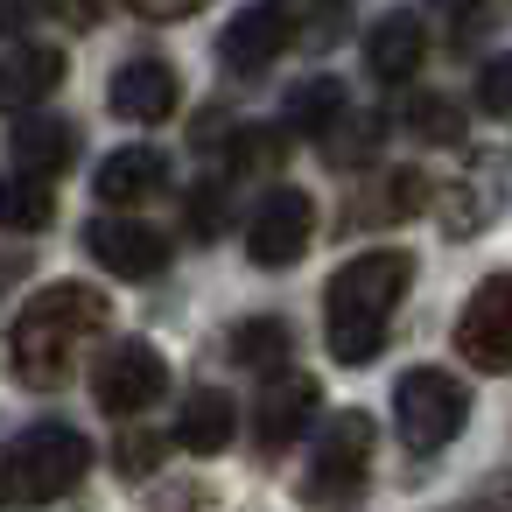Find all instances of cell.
<instances>
[{"instance_id": "obj_19", "label": "cell", "mask_w": 512, "mask_h": 512, "mask_svg": "<svg viewBox=\"0 0 512 512\" xmlns=\"http://www.w3.org/2000/svg\"><path fill=\"white\" fill-rule=\"evenodd\" d=\"M57 218V197H50V176H0V232H50Z\"/></svg>"}, {"instance_id": "obj_21", "label": "cell", "mask_w": 512, "mask_h": 512, "mask_svg": "<svg viewBox=\"0 0 512 512\" xmlns=\"http://www.w3.org/2000/svg\"><path fill=\"white\" fill-rule=\"evenodd\" d=\"M337 120H344V85H337V78H309V85H295V99H288V127H295V134L330 141Z\"/></svg>"}, {"instance_id": "obj_30", "label": "cell", "mask_w": 512, "mask_h": 512, "mask_svg": "<svg viewBox=\"0 0 512 512\" xmlns=\"http://www.w3.org/2000/svg\"><path fill=\"white\" fill-rule=\"evenodd\" d=\"M225 134H232V127H225V113H218V106H211V113H204V120H197V148H218V141H225Z\"/></svg>"}, {"instance_id": "obj_31", "label": "cell", "mask_w": 512, "mask_h": 512, "mask_svg": "<svg viewBox=\"0 0 512 512\" xmlns=\"http://www.w3.org/2000/svg\"><path fill=\"white\" fill-rule=\"evenodd\" d=\"M428 8H442V15H463V8H477V0H428Z\"/></svg>"}, {"instance_id": "obj_2", "label": "cell", "mask_w": 512, "mask_h": 512, "mask_svg": "<svg viewBox=\"0 0 512 512\" xmlns=\"http://www.w3.org/2000/svg\"><path fill=\"white\" fill-rule=\"evenodd\" d=\"M106 316H113V302H106L99 288H85V281H50V288L15 316V330H8L15 379L36 386V393L64 386L71 365H78V351L106 330Z\"/></svg>"}, {"instance_id": "obj_20", "label": "cell", "mask_w": 512, "mask_h": 512, "mask_svg": "<svg viewBox=\"0 0 512 512\" xmlns=\"http://www.w3.org/2000/svg\"><path fill=\"white\" fill-rule=\"evenodd\" d=\"M176 442L190 456H218L232 442V400L225 393H190V407L176 414Z\"/></svg>"}, {"instance_id": "obj_13", "label": "cell", "mask_w": 512, "mask_h": 512, "mask_svg": "<svg viewBox=\"0 0 512 512\" xmlns=\"http://www.w3.org/2000/svg\"><path fill=\"white\" fill-rule=\"evenodd\" d=\"M169 183V162L155 155V148H120V155H106L99 162V204H113V211H127V204H148L155 190Z\"/></svg>"}, {"instance_id": "obj_5", "label": "cell", "mask_w": 512, "mask_h": 512, "mask_svg": "<svg viewBox=\"0 0 512 512\" xmlns=\"http://www.w3.org/2000/svg\"><path fill=\"white\" fill-rule=\"evenodd\" d=\"M372 442H379V421L372 414H337L330 421V435H323V449H316V477L302 484V498H330V505H344V498H358L365 491V463H372Z\"/></svg>"}, {"instance_id": "obj_16", "label": "cell", "mask_w": 512, "mask_h": 512, "mask_svg": "<svg viewBox=\"0 0 512 512\" xmlns=\"http://www.w3.org/2000/svg\"><path fill=\"white\" fill-rule=\"evenodd\" d=\"M498 204H505L498 176H491V169H470L463 183H442V232H449V239H477V232L498 218Z\"/></svg>"}, {"instance_id": "obj_22", "label": "cell", "mask_w": 512, "mask_h": 512, "mask_svg": "<svg viewBox=\"0 0 512 512\" xmlns=\"http://www.w3.org/2000/svg\"><path fill=\"white\" fill-rule=\"evenodd\" d=\"M288 162V141L274 134V127H239L232 134V169L239 176H267V169H281Z\"/></svg>"}, {"instance_id": "obj_10", "label": "cell", "mask_w": 512, "mask_h": 512, "mask_svg": "<svg viewBox=\"0 0 512 512\" xmlns=\"http://www.w3.org/2000/svg\"><path fill=\"white\" fill-rule=\"evenodd\" d=\"M288 43H295L288 8H246V15H232V22H225L218 57H225V71L253 78V71H274V57H281Z\"/></svg>"}, {"instance_id": "obj_27", "label": "cell", "mask_w": 512, "mask_h": 512, "mask_svg": "<svg viewBox=\"0 0 512 512\" xmlns=\"http://www.w3.org/2000/svg\"><path fill=\"white\" fill-rule=\"evenodd\" d=\"M190 225H197L204 239L225 225V190H218V183H204V190H197V204H190Z\"/></svg>"}, {"instance_id": "obj_9", "label": "cell", "mask_w": 512, "mask_h": 512, "mask_svg": "<svg viewBox=\"0 0 512 512\" xmlns=\"http://www.w3.org/2000/svg\"><path fill=\"white\" fill-rule=\"evenodd\" d=\"M85 253L106 274H120V281H148V274L169 267V239L155 225H134V218H92L85 225Z\"/></svg>"}, {"instance_id": "obj_25", "label": "cell", "mask_w": 512, "mask_h": 512, "mask_svg": "<svg viewBox=\"0 0 512 512\" xmlns=\"http://www.w3.org/2000/svg\"><path fill=\"white\" fill-rule=\"evenodd\" d=\"M477 106H484V113H512V57H491V64H484Z\"/></svg>"}, {"instance_id": "obj_28", "label": "cell", "mask_w": 512, "mask_h": 512, "mask_svg": "<svg viewBox=\"0 0 512 512\" xmlns=\"http://www.w3.org/2000/svg\"><path fill=\"white\" fill-rule=\"evenodd\" d=\"M127 8H134L141 22H183V15L211 8V0H127Z\"/></svg>"}, {"instance_id": "obj_3", "label": "cell", "mask_w": 512, "mask_h": 512, "mask_svg": "<svg viewBox=\"0 0 512 512\" xmlns=\"http://www.w3.org/2000/svg\"><path fill=\"white\" fill-rule=\"evenodd\" d=\"M92 477V442L71 421H36L0 456V491L8 498H71Z\"/></svg>"}, {"instance_id": "obj_18", "label": "cell", "mask_w": 512, "mask_h": 512, "mask_svg": "<svg viewBox=\"0 0 512 512\" xmlns=\"http://www.w3.org/2000/svg\"><path fill=\"white\" fill-rule=\"evenodd\" d=\"M71 155H78V127L71 120H22L15 127V169H29V176H57V169H71Z\"/></svg>"}, {"instance_id": "obj_29", "label": "cell", "mask_w": 512, "mask_h": 512, "mask_svg": "<svg viewBox=\"0 0 512 512\" xmlns=\"http://www.w3.org/2000/svg\"><path fill=\"white\" fill-rule=\"evenodd\" d=\"M43 0H0V29H29Z\"/></svg>"}, {"instance_id": "obj_23", "label": "cell", "mask_w": 512, "mask_h": 512, "mask_svg": "<svg viewBox=\"0 0 512 512\" xmlns=\"http://www.w3.org/2000/svg\"><path fill=\"white\" fill-rule=\"evenodd\" d=\"M281 351H288V323L281 316H253V323L232 330V358L239 365H267V358L281 365Z\"/></svg>"}, {"instance_id": "obj_14", "label": "cell", "mask_w": 512, "mask_h": 512, "mask_svg": "<svg viewBox=\"0 0 512 512\" xmlns=\"http://www.w3.org/2000/svg\"><path fill=\"white\" fill-rule=\"evenodd\" d=\"M309 414H316V379H309V372L267 379V393H260V442H267V449H288V442L309 428Z\"/></svg>"}, {"instance_id": "obj_6", "label": "cell", "mask_w": 512, "mask_h": 512, "mask_svg": "<svg viewBox=\"0 0 512 512\" xmlns=\"http://www.w3.org/2000/svg\"><path fill=\"white\" fill-rule=\"evenodd\" d=\"M92 393H99V407H106V414H141V407H155V400L169 393V365H162V351H155V344L127 337V344H113V351L99 358Z\"/></svg>"}, {"instance_id": "obj_4", "label": "cell", "mask_w": 512, "mask_h": 512, "mask_svg": "<svg viewBox=\"0 0 512 512\" xmlns=\"http://www.w3.org/2000/svg\"><path fill=\"white\" fill-rule=\"evenodd\" d=\"M463 421H470V386H463L456 372H442V365H414V372L393 386V428H400V442H407L414 456L456 442Z\"/></svg>"}, {"instance_id": "obj_11", "label": "cell", "mask_w": 512, "mask_h": 512, "mask_svg": "<svg viewBox=\"0 0 512 512\" xmlns=\"http://www.w3.org/2000/svg\"><path fill=\"white\" fill-rule=\"evenodd\" d=\"M176 106H183V85H176V71H169L162 57H134V64H120V78H113V113H120V120H134V127H162Z\"/></svg>"}, {"instance_id": "obj_8", "label": "cell", "mask_w": 512, "mask_h": 512, "mask_svg": "<svg viewBox=\"0 0 512 512\" xmlns=\"http://www.w3.org/2000/svg\"><path fill=\"white\" fill-rule=\"evenodd\" d=\"M309 239H316V204H309L302 190H274V197L253 211V225H246L253 267H295V260L309 253Z\"/></svg>"}, {"instance_id": "obj_1", "label": "cell", "mask_w": 512, "mask_h": 512, "mask_svg": "<svg viewBox=\"0 0 512 512\" xmlns=\"http://www.w3.org/2000/svg\"><path fill=\"white\" fill-rule=\"evenodd\" d=\"M414 281V253L400 246H379V253H358L330 274L323 288V337H330V358L337 365H372L386 351V330H393V309Z\"/></svg>"}, {"instance_id": "obj_15", "label": "cell", "mask_w": 512, "mask_h": 512, "mask_svg": "<svg viewBox=\"0 0 512 512\" xmlns=\"http://www.w3.org/2000/svg\"><path fill=\"white\" fill-rule=\"evenodd\" d=\"M64 85V50H15L0 57V113H29Z\"/></svg>"}, {"instance_id": "obj_26", "label": "cell", "mask_w": 512, "mask_h": 512, "mask_svg": "<svg viewBox=\"0 0 512 512\" xmlns=\"http://www.w3.org/2000/svg\"><path fill=\"white\" fill-rule=\"evenodd\" d=\"M113 456H120V470H127V477H148V470H155V456H162V435H141V428H134V435H120V449H113Z\"/></svg>"}, {"instance_id": "obj_17", "label": "cell", "mask_w": 512, "mask_h": 512, "mask_svg": "<svg viewBox=\"0 0 512 512\" xmlns=\"http://www.w3.org/2000/svg\"><path fill=\"white\" fill-rule=\"evenodd\" d=\"M428 176L421 169H386L365 197H358V225H407L414 211H428Z\"/></svg>"}, {"instance_id": "obj_7", "label": "cell", "mask_w": 512, "mask_h": 512, "mask_svg": "<svg viewBox=\"0 0 512 512\" xmlns=\"http://www.w3.org/2000/svg\"><path fill=\"white\" fill-rule=\"evenodd\" d=\"M456 351L477 372H512V274H491L456 316Z\"/></svg>"}, {"instance_id": "obj_12", "label": "cell", "mask_w": 512, "mask_h": 512, "mask_svg": "<svg viewBox=\"0 0 512 512\" xmlns=\"http://www.w3.org/2000/svg\"><path fill=\"white\" fill-rule=\"evenodd\" d=\"M421 57H428L421 15H379V22H372V36H365V71H372L379 85H407V78L421 71Z\"/></svg>"}, {"instance_id": "obj_24", "label": "cell", "mask_w": 512, "mask_h": 512, "mask_svg": "<svg viewBox=\"0 0 512 512\" xmlns=\"http://www.w3.org/2000/svg\"><path fill=\"white\" fill-rule=\"evenodd\" d=\"M407 134H421V141H456V134H463V113H456V99H442V92H421V99L407 106Z\"/></svg>"}]
</instances>
